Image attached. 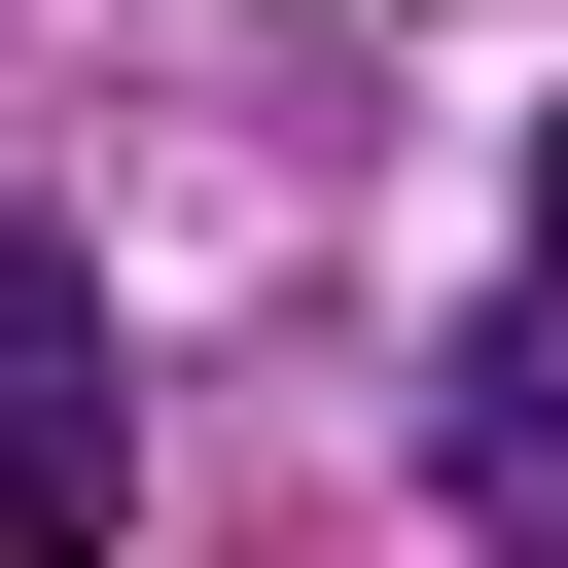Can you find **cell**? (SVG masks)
Segmentation results:
<instances>
[{
	"instance_id": "1",
	"label": "cell",
	"mask_w": 568,
	"mask_h": 568,
	"mask_svg": "<svg viewBox=\"0 0 568 568\" xmlns=\"http://www.w3.org/2000/svg\"><path fill=\"white\" fill-rule=\"evenodd\" d=\"M142 532V355L71 284V213H0V568H106Z\"/></svg>"
},
{
	"instance_id": "2",
	"label": "cell",
	"mask_w": 568,
	"mask_h": 568,
	"mask_svg": "<svg viewBox=\"0 0 568 568\" xmlns=\"http://www.w3.org/2000/svg\"><path fill=\"white\" fill-rule=\"evenodd\" d=\"M462 497L568 568V142H532V284H497V355H462Z\"/></svg>"
}]
</instances>
